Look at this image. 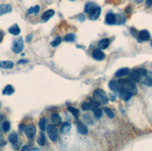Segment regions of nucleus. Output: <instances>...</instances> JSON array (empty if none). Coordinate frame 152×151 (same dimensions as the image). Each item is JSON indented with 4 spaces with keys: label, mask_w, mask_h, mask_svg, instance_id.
Wrapping results in <instances>:
<instances>
[{
    "label": "nucleus",
    "mask_w": 152,
    "mask_h": 151,
    "mask_svg": "<svg viewBox=\"0 0 152 151\" xmlns=\"http://www.w3.org/2000/svg\"><path fill=\"white\" fill-rule=\"evenodd\" d=\"M118 83L123 91L130 93V94L135 95L137 93V88H136L134 82H133L131 79H119Z\"/></svg>",
    "instance_id": "nucleus-1"
},
{
    "label": "nucleus",
    "mask_w": 152,
    "mask_h": 151,
    "mask_svg": "<svg viewBox=\"0 0 152 151\" xmlns=\"http://www.w3.org/2000/svg\"><path fill=\"white\" fill-rule=\"evenodd\" d=\"M107 24L109 25H113V24H121L125 22V19L121 16V15L119 14H114L109 12L107 14L106 20H104Z\"/></svg>",
    "instance_id": "nucleus-2"
},
{
    "label": "nucleus",
    "mask_w": 152,
    "mask_h": 151,
    "mask_svg": "<svg viewBox=\"0 0 152 151\" xmlns=\"http://www.w3.org/2000/svg\"><path fill=\"white\" fill-rule=\"evenodd\" d=\"M139 74H140V80L142 81L143 84H145L146 86L151 87L152 86V72L151 71H148L145 68H139L137 69Z\"/></svg>",
    "instance_id": "nucleus-3"
},
{
    "label": "nucleus",
    "mask_w": 152,
    "mask_h": 151,
    "mask_svg": "<svg viewBox=\"0 0 152 151\" xmlns=\"http://www.w3.org/2000/svg\"><path fill=\"white\" fill-rule=\"evenodd\" d=\"M93 99L97 103H99V105H107L108 103V98L107 93L100 89H97L93 91Z\"/></svg>",
    "instance_id": "nucleus-4"
},
{
    "label": "nucleus",
    "mask_w": 152,
    "mask_h": 151,
    "mask_svg": "<svg viewBox=\"0 0 152 151\" xmlns=\"http://www.w3.org/2000/svg\"><path fill=\"white\" fill-rule=\"evenodd\" d=\"M99 106V103H97L95 100H94L93 98H90V100L88 102H85L83 103L81 105V109L84 111H87V110H93V109H95Z\"/></svg>",
    "instance_id": "nucleus-5"
},
{
    "label": "nucleus",
    "mask_w": 152,
    "mask_h": 151,
    "mask_svg": "<svg viewBox=\"0 0 152 151\" xmlns=\"http://www.w3.org/2000/svg\"><path fill=\"white\" fill-rule=\"evenodd\" d=\"M11 50L15 53L22 52V50H23V40L22 38H16L13 41L12 46H11Z\"/></svg>",
    "instance_id": "nucleus-6"
},
{
    "label": "nucleus",
    "mask_w": 152,
    "mask_h": 151,
    "mask_svg": "<svg viewBox=\"0 0 152 151\" xmlns=\"http://www.w3.org/2000/svg\"><path fill=\"white\" fill-rule=\"evenodd\" d=\"M47 133H48L49 137L52 142L57 141V139H58V131H57L55 125H49L47 127Z\"/></svg>",
    "instance_id": "nucleus-7"
},
{
    "label": "nucleus",
    "mask_w": 152,
    "mask_h": 151,
    "mask_svg": "<svg viewBox=\"0 0 152 151\" xmlns=\"http://www.w3.org/2000/svg\"><path fill=\"white\" fill-rule=\"evenodd\" d=\"M150 38V34L148 30H142L138 32L137 40L138 42H143V41H148Z\"/></svg>",
    "instance_id": "nucleus-8"
},
{
    "label": "nucleus",
    "mask_w": 152,
    "mask_h": 151,
    "mask_svg": "<svg viewBox=\"0 0 152 151\" xmlns=\"http://www.w3.org/2000/svg\"><path fill=\"white\" fill-rule=\"evenodd\" d=\"M108 87H109V89L111 90V91H113L117 95H119V93L120 92V91H121V88L119 87V83L117 81H114V80L109 81Z\"/></svg>",
    "instance_id": "nucleus-9"
},
{
    "label": "nucleus",
    "mask_w": 152,
    "mask_h": 151,
    "mask_svg": "<svg viewBox=\"0 0 152 151\" xmlns=\"http://www.w3.org/2000/svg\"><path fill=\"white\" fill-rule=\"evenodd\" d=\"M36 133V130L34 125H30V126H27L25 128V134H26V136H27V138H29V139L34 138Z\"/></svg>",
    "instance_id": "nucleus-10"
},
{
    "label": "nucleus",
    "mask_w": 152,
    "mask_h": 151,
    "mask_svg": "<svg viewBox=\"0 0 152 151\" xmlns=\"http://www.w3.org/2000/svg\"><path fill=\"white\" fill-rule=\"evenodd\" d=\"M140 79V74L137 69H133L130 72V79L133 82H139Z\"/></svg>",
    "instance_id": "nucleus-11"
},
{
    "label": "nucleus",
    "mask_w": 152,
    "mask_h": 151,
    "mask_svg": "<svg viewBox=\"0 0 152 151\" xmlns=\"http://www.w3.org/2000/svg\"><path fill=\"white\" fill-rule=\"evenodd\" d=\"M12 8L9 4H1L0 5V16H2L4 14H7L11 12Z\"/></svg>",
    "instance_id": "nucleus-12"
},
{
    "label": "nucleus",
    "mask_w": 152,
    "mask_h": 151,
    "mask_svg": "<svg viewBox=\"0 0 152 151\" xmlns=\"http://www.w3.org/2000/svg\"><path fill=\"white\" fill-rule=\"evenodd\" d=\"M97 7H98V6H97L96 4H94V3H92V2H89V3L86 4L85 9H84V11H85V13H87V14L90 15Z\"/></svg>",
    "instance_id": "nucleus-13"
},
{
    "label": "nucleus",
    "mask_w": 152,
    "mask_h": 151,
    "mask_svg": "<svg viewBox=\"0 0 152 151\" xmlns=\"http://www.w3.org/2000/svg\"><path fill=\"white\" fill-rule=\"evenodd\" d=\"M92 57L97 61H102L103 59H104V53L101 50H95L92 52Z\"/></svg>",
    "instance_id": "nucleus-14"
},
{
    "label": "nucleus",
    "mask_w": 152,
    "mask_h": 151,
    "mask_svg": "<svg viewBox=\"0 0 152 151\" xmlns=\"http://www.w3.org/2000/svg\"><path fill=\"white\" fill-rule=\"evenodd\" d=\"M13 66H14V64L11 61H1L0 62V68H2V69H11Z\"/></svg>",
    "instance_id": "nucleus-15"
},
{
    "label": "nucleus",
    "mask_w": 152,
    "mask_h": 151,
    "mask_svg": "<svg viewBox=\"0 0 152 151\" xmlns=\"http://www.w3.org/2000/svg\"><path fill=\"white\" fill-rule=\"evenodd\" d=\"M54 10L52 9H49L47 10V11H45L42 15V17H41V20L43 21V22H47V21H49L52 16H54Z\"/></svg>",
    "instance_id": "nucleus-16"
},
{
    "label": "nucleus",
    "mask_w": 152,
    "mask_h": 151,
    "mask_svg": "<svg viewBox=\"0 0 152 151\" xmlns=\"http://www.w3.org/2000/svg\"><path fill=\"white\" fill-rule=\"evenodd\" d=\"M100 14H101V9L97 7L95 9L93 10V11L89 15V17H90V19L92 21H95L99 18V16H100Z\"/></svg>",
    "instance_id": "nucleus-17"
},
{
    "label": "nucleus",
    "mask_w": 152,
    "mask_h": 151,
    "mask_svg": "<svg viewBox=\"0 0 152 151\" xmlns=\"http://www.w3.org/2000/svg\"><path fill=\"white\" fill-rule=\"evenodd\" d=\"M110 44V41L108 38H104L102 40L99 41V43H98V47L100 48L101 50H106L108 48V46Z\"/></svg>",
    "instance_id": "nucleus-18"
},
{
    "label": "nucleus",
    "mask_w": 152,
    "mask_h": 151,
    "mask_svg": "<svg viewBox=\"0 0 152 151\" xmlns=\"http://www.w3.org/2000/svg\"><path fill=\"white\" fill-rule=\"evenodd\" d=\"M77 132L81 134H87L88 133V128L82 122L77 121Z\"/></svg>",
    "instance_id": "nucleus-19"
},
{
    "label": "nucleus",
    "mask_w": 152,
    "mask_h": 151,
    "mask_svg": "<svg viewBox=\"0 0 152 151\" xmlns=\"http://www.w3.org/2000/svg\"><path fill=\"white\" fill-rule=\"evenodd\" d=\"M9 33H10L11 35H19L21 33V29L18 26V24H13L12 26H10L9 28Z\"/></svg>",
    "instance_id": "nucleus-20"
},
{
    "label": "nucleus",
    "mask_w": 152,
    "mask_h": 151,
    "mask_svg": "<svg viewBox=\"0 0 152 151\" xmlns=\"http://www.w3.org/2000/svg\"><path fill=\"white\" fill-rule=\"evenodd\" d=\"M51 121L54 125H60L62 123V118L58 114H52L51 115Z\"/></svg>",
    "instance_id": "nucleus-21"
},
{
    "label": "nucleus",
    "mask_w": 152,
    "mask_h": 151,
    "mask_svg": "<svg viewBox=\"0 0 152 151\" xmlns=\"http://www.w3.org/2000/svg\"><path fill=\"white\" fill-rule=\"evenodd\" d=\"M129 73H130L129 68H120L116 73H115V76L116 77H123V76L128 75Z\"/></svg>",
    "instance_id": "nucleus-22"
},
{
    "label": "nucleus",
    "mask_w": 152,
    "mask_h": 151,
    "mask_svg": "<svg viewBox=\"0 0 152 151\" xmlns=\"http://www.w3.org/2000/svg\"><path fill=\"white\" fill-rule=\"evenodd\" d=\"M14 92V88L11 85H8L5 87V89L3 90L2 93L4 95H11L12 93Z\"/></svg>",
    "instance_id": "nucleus-23"
},
{
    "label": "nucleus",
    "mask_w": 152,
    "mask_h": 151,
    "mask_svg": "<svg viewBox=\"0 0 152 151\" xmlns=\"http://www.w3.org/2000/svg\"><path fill=\"white\" fill-rule=\"evenodd\" d=\"M71 130V124L68 122H65L61 126V132L63 133H67Z\"/></svg>",
    "instance_id": "nucleus-24"
},
{
    "label": "nucleus",
    "mask_w": 152,
    "mask_h": 151,
    "mask_svg": "<svg viewBox=\"0 0 152 151\" xmlns=\"http://www.w3.org/2000/svg\"><path fill=\"white\" fill-rule=\"evenodd\" d=\"M9 141L11 143V144H14L15 142L18 141V135L16 133H12L9 135Z\"/></svg>",
    "instance_id": "nucleus-25"
},
{
    "label": "nucleus",
    "mask_w": 152,
    "mask_h": 151,
    "mask_svg": "<svg viewBox=\"0 0 152 151\" xmlns=\"http://www.w3.org/2000/svg\"><path fill=\"white\" fill-rule=\"evenodd\" d=\"M38 125H39V128H40L41 131H44V130L47 128V119L45 118H40V121L38 122Z\"/></svg>",
    "instance_id": "nucleus-26"
},
{
    "label": "nucleus",
    "mask_w": 152,
    "mask_h": 151,
    "mask_svg": "<svg viewBox=\"0 0 152 151\" xmlns=\"http://www.w3.org/2000/svg\"><path fill=\"white\" fill-rule=\"evenodd\" d=\"M93 115H94V117H95L97 119H99L101 117H102V109H100L99 107H97V108H95V109H93Z\"/></svg>",
    "instance_id": "nucleus-27"
},
{
    "label": "nucleus",
    "mask_w": 152,
    "mask_h": 151,
    "mask_svg": "<svg viewBox=\"0 0 152 151\" xmlns=\"http://www.w3.org/2000/svg\"><path fill=\"white\" fill-rule=\"evenodd\" d=\"M76 38V35L74 34H68L65 36L64 40L66 41V42H72V41H75Z\"/></svg>",
    "instance_id": "nucleus-28"
},
{
    "label": "nucleus",
    "mask_w": 152,
    "mask_h": 151,
    "mask_svg": "<svg viewBox=\"0 0 152 151\" xmlns=\"http://www.w3.org/2000/svg\"><path fill=\"white\" fill-rule=\"evenodd\" d=\"M39 6H35V7H32V8H30L28 10H27V13L28 14H31V13H34V14H38L39 12Z\"/></svg>",
    "instance_id": "nucleus-29"
},
{
    "label": "nucleus",
    "mask_w": 152,
    "mask_h": 151,
    "mask_svg": "<svg viewBox=\"0 0 152 151\" xmlns=\"http://www.w3.org/2000/svg\"><path fill=\"white\" fill-rule=\"evenodd\" d=\"M104 111L106 112L107 116L109 118H113L115 117V114H114V112H113V111H112L110 108H108V107H104Z\"/></svg>",
    "instance_id": "nucleus-30"
},
{
    "label": "nucleus",
    "mask_w": 152,
    "mask_h": 151,
    "mask_svg": "<svg viewBox=\"0 0 152 151\" xmlns=\"http://www.w3.org/2000/svg\"><path fill=\"white\" fill-rule=\"evenodd\" d=\"M67 109H68V111H69L71 114L74 115V117L76 118H77V117H78V110H77V109H76L75 107H71V106H68Z\"/></svg>",
    "instance_id": "nucleus-31"
},
{
    "label": "nucleus",
    "mask_w": 152,
    "mask_h": 151,
    "mask_svg": "<svg viewBox=\"0 0 152 151\" xmlns=\"http://www.w3.org/2000/svg\"><path fill=\"white\" fill-rule=\"evenodd\" d=\"M61 41H62V38H60V36H57V38H55V39H54L53 41H51L50 45H51L52 47H57V46L60 45Z\"/></svg>",
    "instance_id": "nucleus-32"
},
{
    "label": "nucleus",
    "mask_w": 152,
    "mask_h": 151,
    "mask_svg": "<svg viewBox=\"0 0 152 151\" xmlns=\"http://www.w3.org/2000/svg\"><path fill=\"white\" fill-rule=\"evenodd\" d=\"M38 143L39 145H45V136L43 133H40V136L38 139Z\"/></svg>",
    "instance_id": "nucleus-33"
},
{
    "label": "nucleus",
    "mask_w": 152,
    "mask_h": 151,
    "mask_svg": "<svg viewBox=\"0 0 152 151\" xmlns=\"http://www.w3.org/2000/svg\"><path fill=\"white\" fill-rule=\"evenodd\" d=\"M9 128H10V124H9V121H4L3 124H2V129H3V131H4L5 133H6V132L9 131Z\"/></svg>",
    "instance_id": "nucleus-34"
},
{
    "label": "nucleus",
    "mask_w": 152,
    "mask_h": 151,
    "mask_svg": "<svg viewBox=\"0 0 152 151\" xmlns=\"http://www.w3.org/2000/svg\"><path fill=\"white\" fill-rule=\"evenodd\" d=\"M12 147H13L14 149H18L21 147V142H19V141L15 142L14 144H12Z\"/></svg>",
    "instance_id": "nucleus-35"
},
{
    "label": "nucleus",
    "mask_w": 152,
    "mask_h": 151,
    "mask_svg": "<svg viewBox=\"0 0 152 151\" xmlns=\"http://www.w3.org/2000/svg\"><path fill=\"white\" fill-rule=\"evenodd\" d=\"M131 32H132V34H133L134 36H136V38H137L138 33H137V31H136L135 28H131Z\"/></svg>",
    "instance_id": "nucleus-36"
},
{
    "label": "nucleus",
    "mask_w": 152,
    "mask_h": 151,
    "mask_svg": "<svg viewBox=\"0 0 152 151\" xmlns=\"http://www.w3.org/2000/svg\"><path fill=\"white\" fill-rule=\"evenodd\" d=\"M146 5L148 7H152V0H146Z\"/></svg>",
    "instance_id": "nucleus-37"
},
{
    "label": "nucleus",
    "mask_w": 152,
    "mask_h": 151,
    "mask_svg": "<svg viewBox=\"0 0 152 151\" xmlns=\"http://www.w3.org/2000/svg\"><path fill=\"white\" fill-rule=\"evenodd\" d=\"M21 151H30V148H29L28 145H24V147H23V148Z\"/></svg>",
    "instance_id": "nucleus-38"
},
{
    "label": "nucleus",
    "mask_w": 152,
    "mask_h": 151,
    "mask_svg": "<svg viewBox=\"0 0 152 151\" xmlns=\"http://www.w3.org/2000/svg\"><path fill=\"white\" fill-rule=\"evenodd\" d=\"M32 38H33V35H32V34L28 35L27 38H26V41H28V42H29V41H30L31 39H32Z\"/></svg>",
    "instance_id": "nucleus-39"
},
{
    "label": "nucleus",
    "mask_w": 152,
    "mask_h": 151,
    "mask_svg": "<svg viewBox=\"0 0 152 151\" xmlns=\"http://www.w3.org/2000/svg\"><path fill=\"white\" fill-rule=\"evenodd\" d=\"M6 145V143H5V141L2 139V136H0V145Z\"/></svg>",
    "instance_id": "nucleus-40"
},
{
    "label": "nucleus",
    "mask_w": 152,
    "mask_h": 151,
    "mask_svg": "<svg viewBox=\"0 0 152 151\" xmlns=\"http://www.w3.org/2000/svg\"><path fill=\"white\" fill-rule=\"evenodd\" d=\"M24 62H28V61L27 60H21L18 62V64L20 65V64H24Z\"/></svg>",
    "instance_id": "nucleus-41"
},
{
    "label": "nucleus",
    "mask_w": 152,
    "mask_h": 151,
    "mask_svg": "<svg viewBox=\"0 0 152 151\" xmlns=\"http://www.w3.org/2000/svg\"><path fill=\"white\" fill-rule=\"evenodd\" d=\"M3 36H4V34L1 32V31H0V42H1V41H2V39H3Z\"/></svg>",
    "instance_id": "nucleus-42"
},
{
    "label": "nucleus",
    "mask_w": 152,
    "mask_h": 151,
    "mask_svg": "<svg viewBox=\"0 0 152 151\" xmlns=\"http://www.w3.org/2000/svg\"><path fill=\"white\" fill-rule=\"evenodd\" d=\"M78 16H80V17H78V19H80V21H81V22H82V21H84V16H83L82 14L78 15Z\"/></svg>",
    "instance_id": "nucleus-43"
},
{
    "label": "nucleus",
    "mask_w": 152,
    "mask_h": 151,
    "mask_svg": "<svg viewBox=\"0 0 152 151\" xmlns=\"http://www.w3.org/2000/svg\"><path fill=\"white\" fill-rule=\"evenodd\" d=\"M19 129H20V131H23V124H21V125H20V128H19Z\"/></svg>",
    "instance_id": "nucleus-44"
},
{
    "label": "nucleus",
    "mask_w": 152,
    "mask_h": 151,
    "mask_svg": "<svg viewBox=\"0 0 152 151\" xmlns=\"http://www.w3.org/2000/svg\"><path fill=\"white\" fill-rule=\"evenodd\" d=\"M142 1H143V0H135L136 3H142Z\"/></svg>",
    "instance_id": "nucleus-45"
},
{
    "label": "nucleus",
    "mask_w": 152,
    "mask_h": 151,
    "mask_svg": "<svg viewBox=\"0 0 152 151\" xmlns=\"http://www.w3.org/2000/svg\"><path fill=\"white\" fill-rule=\"evenodd\" d=\"M151 46H152V39H151Z\"/></svg>",
    "instance_id": "nucleus-46"
},
{
    "label": "nucleus",
    "mask_w": 152,
    "mask_h": 151,
    "mask_svg": "<svg viewBox=\"0 0 152 151\" xmlns=\"http://www.w3.org/2000/svg\"><path fill=\"white\" fill-rule=\"evenodd\" d=\"M72 1H73V0H72Z\"/></svg>",
    "instance_id": "nucleus-47"
}]
</instances>
